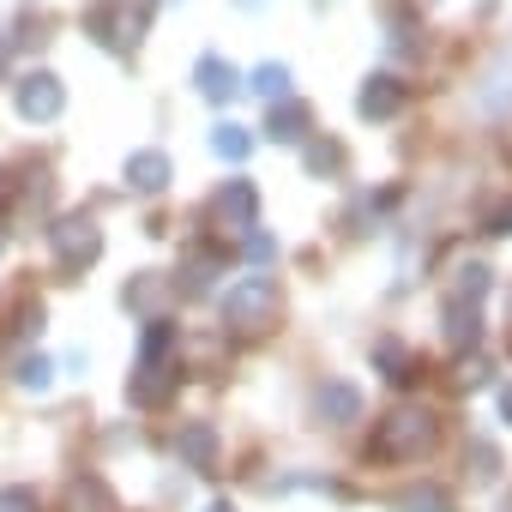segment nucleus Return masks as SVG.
I'll return each instance as SVG.
<instances>
[{"instance_id": "1", "label": "nucleus", "mask_w": 512, "mask_h": 512, "mask_svg": "<svg viewBox=\"0 0 512 512\" xmlns=\"http://www.w3.org/2000/svg\"><path fill=\"white\" fill-rule=\"evenodd\" d=\"M175 386H181V332H175L169 320H145V344H139L127 398H133L139 410H163Z\"/></svg>"}, {"instance_id": "2", "label": "nucleus", "mask_w": 512, "mask_h": 512, "mask_svg": "<svg viewBox=\"0 0 512 512\" xmlns=\"http://www.w3.org/2000/svg\"><path fill=\"white\" fill-rule=\"evenodd\" d=\"M434 440H440L434 410H422V404H398V410H386V416L374 422L368 458H380V464H416L422 452H434Z\"/></svg>"}, {"instance_id": "3", "label": "nucleus", "mask_w": 512, "mask_h": 512, "mask_svg": "<svg viewBox=\"0 0 512 512\" xmlns=\"http://www.w3.org/2000/svg\"><path fill=\"white\" fill-rule=\"evenodd\" d=\"M278 308H284L278 278L253 272V278L229 284V296H223V332H229V338H266V332L278 326Z\"/></svg>"}, {"instance_id": "4", "label": "nucleus", "mask_w": 512, "mask_h": 512, "mask_svg": "<svg viewBox=\"0 0 512 512\" xmlns=\"http://www.w3.org/2000/svg\"><path fill=\"white\" fill-rule=\"evenodd\" d=\"M49 253H55V266H61L67 278H79V272H91V266L103 260V229H97L85 211H67V217L49 223Z\"/></svg>"}, {"instance_id": "5", "label": "nucleus", "mask_w": 512, "mask_h": 512, "mask_svg": "<svg viewBox=\"0 0 512 512\" xmlns=\"http://www.w3.org/2000/svg\"><path fill=\"white\" fill-rule=\"evenodd\" d=\"M85 31H91L109 55H133V49L145 43V31H151V13L133 7V0H109V7H97V13L85 19Z\"/></svg>"}, {"instance_id": "6", "label": "nucleus", "mask_w": 512, "mask_h": 512, "mask_svg": "<svg viewBox=\"0 0 512 512\" xmlns=\"http://www.w3.org/2000/svg\"><path fill=\"white\" fill-rule=\"evenodd\" d=\"M13 103H19V115H25V121H55V115L67 109V85H61L55 73H43V67H37V73H25V79L13 85Z\"/></svg>"}, {"instance_id": "7", "label": "nucleus", "mask_w": 512, "mask_h": 512, "mask_svg": "<svg viewBox=\"0 0 512 512\" xmlns=\"http://www.w3.org/2000/svg\"><path fill=\"white\" fill-rule=\"evenodd\" d=\"M217 452H223V440H217L211 422H181V434H175V458H181V470L211 476V470H217Z\"/></svg>"}, {"instance_id": "8", "label": "nucleus", "mask_w": 512, "mask_h": 512, "mask_svg": "<svg viewBox=\"0 0 512 512\" xmlns=\"http://www.w3.org/2000/svg\"><path fill=\"white\" fill-rule=\"evenodd\" d=\"M314 416H320L326 428H350V422H362V392H356L350 380H326V386L314 392Z\"/></svg>"}, {"instance_id": "9", "label": "nucleus", "mask_w": 512, "mask_h": 512, "mask_svg": "<svg viewBox=\"0 0 512 512\" xmlns=\"http://www.w3.org/2000/svg\"><path fill=\"white\" fill-rule=\"evenodd\" d=\"M193 85H199V97H205V103H229V97H241V91H247V79H241L223 55H199Z\"/></svg>"}, {"instance_id": "10", "label": "nucleus", "mask_w": 512, "mask_h": 512, "mask_svg": "<svg viewBox=\"0 0 512 512\" xmlns=\"http://www.w3.org/2000/svg\"><path fill=\"white\" fill-rule=\"evenodd\" d=\"M398 109H404V85H398L392 73H374V79L356 91V115H362V121H392Z\"/></svg>"}, {"instance_id": "11", "label": "nucleus", "mask_w": 512, "mask_h": 512, "mask_svg": "<svg viewBox=\"0 0 512 512\" xmlns=\"http://www.w3.org/2000/svg\"><path fill=\"white\" fill-rule=\"evenodd\" d=\"M217 272H223V253H217V247H193L187 260H181V272H175L169 284H175V290L193 302V296H205V290H211V278H217Z\"/></svg>"}, {"instance_id": "12", "label": "nucleus", "mask_w": 512, "mask_h": 512, "mask_svg": "<svg viewBox=\"0 0 512 512\" xmlns=\"http://www.w3.org/2000/svg\"><path fill=\"white\" fill-rule=\"evenodd\" d=\"M308 127H314V115H308V103H296V97H278L272 115H266V139H272V145H302Z\"/></svg>"}, {"instance_id": "13", "label": "nucleus", "mask_w": 512, "mask_h": 512, "mask_svg": "<svg viewBox=\"0 0 512 512\" xmlns=\"http://www.w3.org/2000/svg\"><path fill=\"white\" fill-rule=\"evenodd\" d=\"M211 211L229 229H253V217H260V193H253V181H223V193L211 199Z\"/></svg>"}, {"instance_id": "14", "label": "nucleus", "mask_w": 512, "mask_h": 512, "mask_svg": "<svg viewBox=\"0 0 512 512\" xmlns=\"http://www.w3.org/2000/svg\"><path fill=\"white\" fill-rule=\"evenodd\" d=\"M169 175H175V169H169L163 151H133V157H127V187H133V193H163Z\"/></svg>"}, {"instance_id": "15", "label": "nucleus", "mask_w": 512, "mask_h": 512, "mask_svg": "<svg viewBox=\"0 0 512 512\" xmlns=\"http://www.w3.org/2000/svg\"><path fill=\"white\" fill-rule=\"evenodd\" d=\"M169 290H175L169 278H157V272H139V278L121 290V302H127V308H139L145 320H163V302H169Z\"/></svg>"}, {"instance_id": "16", "label": "nucleus", "mask_w": 512, "mask_h": 512, "mask_svg": "<svg viewBox=\"0 0 512 512\" xmlns=\"http://www.w3.org/2000/svg\"><path fill=\"white\" fill-rule=\"evenodd\" d=\"M446 344H452V350H476V344H482L476 302H446Z\"/></svg>"}, {"instance_id": "17", "label": "nucleus", "mask_w": 512, "mask_h": 512, "mask_svg": "<svg viewBox=\"0 0 512 512\" xmlns=\"http://www.w3.org/2000/svg\"><path fill=\"white\" fill-rule=\"evenodd\" d=\"M392 512H452V494L440 482H410L392 494Z\"/></svg>"}, {"instance_id": "18", "label": "nucleus", "mask_w": 512, "mask_h": 512, "mask_svg": "<svg viewBox=\"0 0 512 512\" xmlns=\"http://www.w3.org/2000/svg\"><path fill=\"white\" fill-rule=\"evenodd\" d=\"M374 362L386 368V380H392V386H416V380H422V362H416V356H410L404 344H392V338H386V344L374 350Z\"/></svg>"}, {"instance_id": "19", "label": "nucleus", "mask_w": 512, "mask_h": 512, "mask_svg": "<svg viewBox=\"0 0 512 512\" xmlns=\"http://www.w3.org/2000/svg\"><path fill=\"white\" fill-rule=\"evenodd\" d=\"M476 103H482V115H506V109H512V61H500V67L482 79Z\"/></svg>"}, {"instance_id": "20", "label": "nucleus", "mask_w": 512, "mask_h": 512, "mask_svg": "<svg viewBox=\"0 0 512 512\" xmlns=\"http://www.w3.org/2000/svg\"><path fill=\"white\" fill-rule=\"evenodd\" d=\"M67 506H73V512H115V500H109V482H103V476H79V482L67 488Z\"/></svg>"}, {"instance_id": "21", "label": "nucleus", "mask_w": 512, "mask_h": 512, "mask_svg": "<svg viewBox=\"0 0 512 512\" xmlns=\"http://www.w3.org/2000/svg\"><path fill=\"white\" fill-rule=\"evenodd\" d=\"M211 151H217L223 163H247L253 133H247V127H235V121H223V127H211Z\"/></svg>"}, {"instance_id": "22", "label": "nucleus", "mask_w": 512, "mask_h": 512, "mask_svg": "<svg viewBox=\"0 0 512 512\" xmlns=\"http://www.w3.org/2000/svg\"><path fill=\"white\" fill-rule=\"evenodd\" d=\"M247 91H260L266 103H278V97H290V67H284V61H266V67H253V79H247Z\"/></svg>"}, {"instance_id": "23", "label": "nucleus", "mask_w": 512, "mask_h": 512, "mask_svg": "<svg viewBox=\"0 0 512 512\" xmlns=\"http://www.w3.org/2000/svg\"><path fill=\"white\" fill-rule=\"evenodd\" d=\"M482 296H488V266H476V260H470V266H458V272H452V296H446V302H482Z\"/></svg>"}, {"instance_id": "24", "label": "nucleus", "mask_w": 512, "mask_h": 512, "mask_svg": "<svg viewBox=\"0 0 512 512\" xmlns=\"http://www.w3.org/2000/svg\"><path fill=\"white\" fill-rule=\"evenodd\" d=\"M302 163H308V175H338V169H344V145H338V139H314V145L302 151Z\"/></svg>"}, {"instance_id": "25", "label": "nucleus", "mask_w": 512, "mask_h": 512, "mask_svg": "<svg viewBox=\"0 0 512 512\" xmlns=\"http://www.w3.org/2000/svg\"><path fill=\"white\" fill-rule=\"evenodd\" d=\"M19 386H25V392H49V386H55V362H49V356H25V362H19Z\"/></svg>"}, {"instance_id": "26", "label": "nucleus", "mask_w": 512, "mask_h": 512, "mask_svg": "<svg viewBox=\"0 0 512 512\" xmlns=\"http://www.w3.org/2000/svg\"><path fill=\"white\" fill-rule=\"evenodd\" d=\"M470 464H476V470H470V476H482V482H488V476H494V464H500V458H494V446H488V440H470Z\"/></svg>"}, {"instance_id": "27", "label": "nucleus", "mask_w": 512, "mask_h": 512, "mask_svg": "<svg viewBox=\"0 0 512 512\" xmlns=\"http://www.w3.org/2000/svg\"><path fill=\"white\" fill-rule=\"evenodd\" d=\"M0 512H37V494L31 488H0Z\"/></svg>"}, {"instance_id": "28", "label": "nucleus", "mask_w": 512, "mask_h": 512, "mask_svg": "<svg viewBox=\"0 0 512 512\" xmlns=\"http://www.w3.org/2000/svg\"><path fill=\"white\" fill-rule=\"evenodd\" d=\"M482 380H488V362H482V356L470 350V356L458 362V386H482Z\"/></svg>"}, {"instance_id": "29", "label": "nucleus", "mask_w": 512, "mask_h": 512, "mask_svg": "<svg viewBox=\"0 0 512 512\" xmlns=\"http://www.w3.org/2000/svg\"><path fill=\"white\" fill-rule=\"evenodd\" d=\"M482 223H488V235H512V199H500Z\"/></svg>"}, {"instance_id": "30", "label": "nucleus", "mask_w": 512, "mask_h": 512, "mask_svg": "<svg viewBox=\"0 0 512 512\" xmlns=\"http://www.w3.org/2000/svg\"><path fill=\"white\" fill-rule=\"evenodd\" d=\"M247 260H272V235H260V229H247Z\"/></svg>"}, {"instance_id": "31", "label": "nucleus", "mask_w": 512, "mask_h": 512, "mask_svg": "<svg viewBox=\"0 0 512 512\" xmlns=\"http://www.w3.org/2000/svg\"><path fill=\"white\" fill-rule=\"evenodd\" d=\"M7 67H13V37L0 31V79H7Z\"/></svg>"}, {"instance_id": "32", "label": "nucleus", "mask_w": 512, "mask_h": 512, "mask_svg": "<svg viewBox=\"0 0 512 512\" xmlns=\"http://www.w3.org/2000/svg\"><path fill=\"white\" fill-rule=\"evenodd\" d=\"M500 416H506V422H512V386H506V392H500Z\"/></svg>"}, {"instance_id": "33", "label": "nucleus", "mask_w": 512, "mask_h": 512, "mask_svg": "<svg viewBox=\"0 0 512 512\" xmlns=\"http://www.w3.org/2000/svg\"><path fill=\"white\" fill-rule=\"evenodd\" d=\"M205 512H235V506H229V500H211V506H205Z\"/></svg>"}, {"instance_id": "34", "label": "nucleus", "mask_w": 512, "mask_h": 512, "mask_svg": "<svg viewBox=\"0 0 512 512\" xmlns=\"http://www.w3.org/2000/svg\"><path fill=\"white\" fill-rule=\"evenodd\" d=\"M506 512H512V500H506Z\"/></svg>"}]
</instances>
